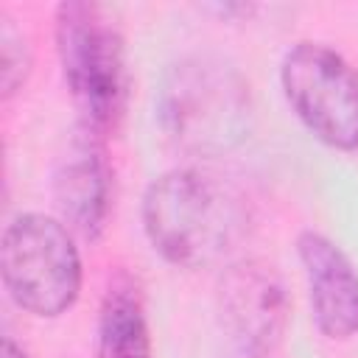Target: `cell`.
<instances>
[{
	"label": "cell",
	"instance_id": "1",
	"mask_svg": "<svg viewBox=\"0 0 358 358\" xmlns=\"http://www.w3.org/2000/svg\"><path fill=\"white\" fill-rule=\"evenodd\" d=\"M143 229L168 263L204 268L224 260L246 232L241 199L201 171H168L143 196Z\"/></svg>",
	"mask_w": 358,
	"mask_h": 358
},
{
	"label": "cell",
	"instance_id": "2",
	"mask_svg": "<svg viewBox=\"0 0 358 358\" xmlns=\"http://www.w3.org/2000/svg\"><path fill=\"white\" fill-rule=\"evenodd\" d=\"M56 50L84 126L95 134L115 129L129 95V70L126 42L109 8L81 0L62 3L56 8Z\"/></svg>",
	"mask_w": 358,
	"mask_h": 358
},
{
	"label": "cell",
	"instance_id": "3",
	"mask_svg": "<svg viewBox=\"0 0 358 358\" xmlns=\"http://www.w3.org/2000/svg\"><path fill=\"white\" fill-rule=\"evenodd\" d=\"M249 87L241 76L207 59L176 64L159 98L165 131L196 154H218L241 143L249 131Z\"/></svg>",
	"mask_w": 358,
	"mask_h": 358
},
{
	"label": "cell",
	"instance_id": "4",
	"mask_svg": "<svg viewBox=\"0 0 358 358\" xmlns=\"http://www.w3.org/2000/svg\"><path fill=\"white\" fill-rule=\"evenodd\" d=\"M0 271L8 296L34 316L64 313L81 291V257L70 227L42 213L17 215L0 246Z\"/></svg>",
	"mask_w": 358,
	"mask_h": 358
},
{
	"label": "cell",
	"instance_id": "5",
	"mask_svg": "<svg viewBox=\"0 0 358 358\" xmlns=\"http://www.w3.org/2000/svg\"><path fill=\"white\" fill-rule=\"evenodd\" d=\"M280 84L305 129L341 151H358V70L336 50L299 42L280 64Z\"/></svg>",
	"mask_w": 358,
	"mask_h": 358
},
{
	"label": "cell",
	"instance_id": "6",
	"mask_svg": "<svg viewBox=\"0 0 358 358\" xmlns=\"http://www.w3.org/2000/svg\"><path fill=\"white\" fill-rule=\"evenodd\" d=\"M221 319L246 358H263L285 324V291L277 271L260 260L232 266L221 280Z\"/></svg>",
	"mask_w": 358,
	"mask_h": 358
},
{
	"label": "cell",
	"instance_id": "7",
	"mask_svg": "<svg viewBox=\"0 0 358 358\" xmlns=\"http://www.w3.org/2000/svg\"><path fill=\"white\" fill-rule=\"evenodd\" d=\"M98 137L101 134L81 126V134L67 143V151L59 157L53 173V199L59 215L70 232L84 238L101 235L112 196V173Z\"/></svg>",
	"mask_w": 358,
	"mask_h": 358
},
{
	"label": "cell",
	"instance_id": "8",
	"mask_svg": "<svg viewBox=\"0 0 358 358\" xmlns=\"http://www.w3.org/2000/svg\"><path fill=\"white\" fill-rule=\"evenodd\" d=\"M296 252L305 268L316 327L327 338L358 333V271L350 257L330 238L310 229L296 238Z\"/></svg>",
	"mask_w": 358,
	"mask_h": 358
},
{
	"label": "cell",
	"instance_id": "9",
	"mask_svg": "<svg viewBox=\"0 0 358 358\" xmlns=\"http://www.w3.org/2000/svg\"><path fill=\"white\" fill-rule=\"evenodd\" d=\"M95 358H151L143 302L137 288L126 280L112 282L101 302Z\"/></svg>",
	"mask_w": 358,
	"mask_h": 358
},
{
	"label": "cell",
	"instance_id": "10",
	"mask_svg": "<svg viewBox=\"0 0 358 358\" xmlns=\"http://www.w3.org/2000/svg\"><path fill=\"white\" fill-rule=\"evenodd\" d=\"M0 42H3L0 45L3 48V95L8 98L25 81L28 64H31V53H28V45H25L22 34L11 25V20H3Z\"/></svg>",
	"mask_w": 358,
	"mask_h": 358
},
{
	"label": "cell",
	"instance_id": "11",
	"mask_svg": "<svg viewBox=\"0 0 358 358\" xmlns=\"http://www.w3.org/2000/svg\"><path fill=\"white\" fill-rule=\"evenodd\" d=\"M3 358H28V352L14 341V338H3Z\"/></svg>",
	"mask_w": 358,
	"mask_h": 358
}]
</instances>
